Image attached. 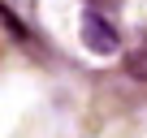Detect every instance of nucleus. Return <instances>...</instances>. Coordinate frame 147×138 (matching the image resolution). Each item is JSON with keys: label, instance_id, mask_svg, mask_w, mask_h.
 <instances>
[{"label": "nucleus", "instance_id": "obj_2", "mask_svg": "<svg viewBox=\"0 0 147 138\" xmlns=\"http://www.w3.org/2000/svg\"><path fill=\"white\" fill-rule=\"evenodd\" d=\"M125 74H130V78H138V82H147V39L125 56Z\"/></svg>", "mask_w": 147, "mask_h": 138}, {"label": "nucleus", "instance_id": "obj_1", "mask_svg": "<svg viewBox=\"0 0 147 138\" xmlns=\"http://www.w3.org/2000/svg\"><path fill=\"white\" fill-rule=\"evenodd\" d=\"M82 39H87V48H91V52H100V56L117 52V30H113V22H104L95 9H87V13H82Z\"/></svg>", "mask_w": 147, "mask_h": 138}]
</instances>
